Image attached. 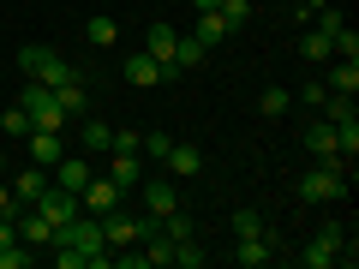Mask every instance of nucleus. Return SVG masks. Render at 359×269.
<instances>
[{
  "label": "nucleus",
  "instance_id": "nucleus-31",
  "mask_svg": "<svg viewBox=\"0 0 359 269\" xmlns=\"http://www.w3.org/2000/svg\"><path fill=\"white\" fill-rule=\"evenodd\" d=\"M114 156H138V132H114Z\"/></svg>",
  "mask_w": 359,
  "mask_h": 269
},
{
  "label": "nucleus",
  "instance_id": "nucleus-13",
  "mask_svg": "<svg viewBox=\"0 0 359 269\" xmlns=\"http://www.w3.org/2000/svg\"><path fill=\"white\" fill-rule=\"evenodd\" d=\"M174 42H180V30L168 25V18H156L150 25V36H144V54H156V60H168V54H174ZM174 66V60H168Z\"/></svg>",
  "mask_w": 359,
  "mask_h": 269
},
{
  "label": "nucleus",
  "instance_id": "nucleus-19",
  "mask_svg": "<svg viewBox=\"0 0 359 269\" xmlns=\"http://www.w3.org/2000/svg\"><path fill=\"white\" fill-rule=\"evenodd\" d=\"M330 90L353 96V90H359V60H330Z\"/></svg>",
  "mask_w": 359,
  "mask_h": 269
},
{
  "label": "nucleus",
  "instance_id": "nucleus-4",
  "mask_svg": "<svg viewBox=\"0 0 359 269\" xmlns=\"http://www.w3.org/2000/svg\"><path fill=\"white\" fill-rule=\"evenodd\" d=\"M341 240H347V228H341V221H330V228H323L311 245H299V263H306V269H335V251H341Z\"/></svg>",
  "mask_w": 359,
  "mask_h": 269
},
{
  "label": "nucleus",
  "instance_id": "nucleus-15",
  "mask_svg": "<svg viewBox=\"0 0 359 269\" xmlns=\"http://www.w3.org/2000/svg\"><path fill=\"white\" fill-rule=\"evenodd\" d=\"M108 179H114L120 192H138V179H144V162H138V156H114V162H108Z\"/></svg>",
  "mask_w": 359,
  "mask_h": 269
},
{
  "label": "nucleus",
  "instance_id": "nucleus-17",
  "mask_svg": "<svg viewBox=\"0 0 359 269\" xmlns=\"http://www.w3.org/2000/svg\"><path fill=\"white\" fill-rule=\"evenodd\" d=\"M192 36L204 42V48H216V42H228L233 30H228V18H222V13H198V30H192Z\"/></svg>",
  "mask_w": 359,
  "mask_h": 269
},
{
  "label": "nucleus",
  "instance_id": "nucleus-2",
  "mask_svg": "<svg viewBox=\"0 0 359 269\" xmlns=\"http://www.w3.org/2000/svg\"><path fill=\"white\" fill-rule=\"evenodd\" d=\"M150 221H156V216H132V209H108V216H102V240H108V251H120V245H138L144 233H150Z\"/></svg>",
  "mask_w": 359,
  "mask_h": 269
},
{
  "label": "nucleus",
  "instance_id": "nucleus-14",
  "mask_svg": "<svg viewBox=\"0 0 359 269\" xmlns=\"http://www.w3.org/2000/svg\"><path fill=\"white\" fill-rule=\"evenodd\" d=\"M162 162H168V174H204V150L198 144H174Z\"/></svg>",
  "mask_w": 359,
  "mask_h": 269
},
{
  "label": "nucleus",
  "instance_id": "nucleus-9",
  "mask_svg": "<svg viewBox=\"0 0 359 269\" xmlns=\"http://www.w3.org/2000/svg\"><path fill=\"white\" fill-rule=\"evenodd\" d=\"M13 221H18V240H25V245H48V240H54V221L42 216L36 204H25V209H18Z\"/></svg>",
  "mask_w": 359,
  "mask_h": 269
},
{
  "label": "nucleus",
  "instance_id": "nucleus-1",
  "mask_svg": "<svg viewBox=\"0 0 359 269\" xmlns=\"http://www.w3.org/2000/svg\"><path fill=\"white\" fill-rule=\"evenodd\" d=\"M18 72L25 78H36V84H48V90H60V84H72V60H60V48H42V42H30V48H18Z\"/></svg>",
  "mask_w": 359,
  "mask_h": 269
},
{
  "label": "nucleus",
  "instance_id": "nucleus-33",
  "mask_svg": "<svg viewBox=\"0 0 359 269\" xmlns=\"http://www.w3.org/2000/svg\"><path fill=\"white\" fill-rule=\"evenodd\" d=\"M0 174H6V150H0Z\"/></svg>",
  "mask_w": 359,
  "mask_h": 269
},
{
  "label": "nucleus",
  "instance_id": "nucleus-25",
  "mask_svg": "<svg viewBox=\"0 0 359 269\" xmlns=\"http://www.w3.org/2000/svg\"><path fill=\"white\" fill-rule=\"evenodd\" d=\"M174 263H180V269H204V245H198V233L174 245Z\"/></svg>",
  "mask_w": 359,
  "mask_h": 269
},
{
  "label": "nucleus",
  "instance_id": "nucleus-8",
  "mask_svg": "<svg viewBox=\"0 0 359 269\" xmlns=\"http://www.w3.org/2000/svg\"><path fill=\"white\" fill-rule=\"evenodd\" d=\"M269 257H276L269 233H240V245H233V263H240V269H264Z\"/></svg>",
  "mask_w": 359,
  "mask_h": 269
},
{
  "label": "nucleus",
  "instance_id": "nucleus-20",
  "mask_svg": "<svg viewBox=\"0 0 359 269\" xmlns=\"http://www.w3.org/2000/svg\"><path fill=\"white\" fill-rule=\"evenodd\" d=\"M54 102H60V114H66V120H78V114H84V78L60 84V90H54Z\"/></svg>",
  "mask_w": 359,
  "mask_h": 269
},
{
  "label": "nucleus",
  "instance_id": "nucleus-23",
  "mask_svg": "<svg viewBox=\"0 0 359 269\" xmlns=\"http://www.w3.org/2000/svg\"><path fill=\"white\" fill-rule=\"evenodd\" d=\"M84 150H114V126L108 120H84Z\"/></svg>",
  "mask_w": 359,
  "mask_h": 269
},
{
  "label": "nucleus",
  "instance_id": "nucleus-6",
  "mask_svg": "<svg viewBox=\"0 0 359 269\" xmlns=\"http://www.w3.org/2000/svg\"><path fill=\"white\" fill-rule=\"evenodd\" d=\"M78 204H84L90 216H108V209H120V204H126V192H120V186H114L108 174H90V186L78 192Z\"/></svg>",
  "mask_w": 359,
  "mask_h": 269
},
{
  "label": "nucleus",
  "instance_id": "nucleus-18",
  "mask_svg": "<svg viewBox=\"0 0 359 269\" xmlns=\"http://www.w3.org/2000/svg\"><path fill=\"white\" fill-rule=\"evenodd\" d=\"M306 150L311 156H335V126H330V120H311V126H306Z\"/></svg>",
  "mask_w": 359,
  "mask_h": 269
},
{
  "label": "nucleus",
  "instance_id": "nucleus-27",
  "mask_svg": "<svg viewBox=\"0 0 359 269\" xmlns=\"http://www.w3.org/2000/svg\"><path fill=\"white\" fill-rule=\"evenodd\" d=\"M168 150H174V138H168V132H144V138H138V156H156V162H162Z\"/></svg>",
  "mask_w": 359,
  "mask_h": 269
},
{
  "label": "nucleus",
  "instance_id": "nucleus-29",
  "mask_svg": "<svg viewBox=\"0 0 359 269\" xmlns=\"http://www.w3.org/2000/svg\"><path fill=\"white\" fill-rule=\"evenodd\" d=\"M233 233H264V216L257 209H233Z\"/></svg>",
  "mask_w": 359,
  "mask_h": 269
},
{
  "label": "nucleus",
  "instance_id": "nucleus-11",
  "mask_svg": "<svg viewBox=\"0 0 359 269\" xmlns=\"http://www.w3.org/2000/svg\"><path fill=\"white\" fill-rule=\"evenodd\" d=\"M54 186L84 192V186H90V162H84V156H60V162H54Z\"/></svg>",
  "mask_w": 359,
  "mask_h": 269
},
{
  "label": "nucleus",
  "instance_id": "nucleus-24",
  "mask_svg": "<svg viewBox=\"0 0 359 269\" xmlns=\"http://www.w3.org/2000/svg\"><path fill=\"white\" fill-rule=\"evenodd\" d=\"M84 36L96 42V48H114V42H120V25H114V18L102 13V18H90V30H84Z\"/></svg>",
  "mask_w": 359,
  "mask_h": 269
},
{
  "label": "nucleus",
  "instance_id": "nucleus-5",
  "mask_svg": "<svg viewBox=\"0 0 359 269\" xmlns=\"http://www.w3.org/2000/svg\"><path fill=\"white\" fill-rule=\"evenodd\" d=\"M30 204H36L42 216L54 221V228H60V221H72L78 209H84V204H78V192H66V186H54V179H48V186H42L36 198H30Z\"/></svg>",
  "mask_w": 359,
  "mask_h": 269
},
{
  "label": "nucleus",
  "instance_id": "nucleus-30",
  "mask_svg": "<svg viewBox=\"0 0 359 269\" xmlns=\"http://www.w3.org/2000/svg\"><path fill=\"white\" fill-rule=\"evenodd\" d=\"M323 96H330V84H299V108H323Z\"/></svg>",
  "mask_w": 359,
  "mask_h": 269
},
{
  "label": "nucleus",
  "instance_id": "nucleus-3",
  "mask_svg": "<svg viewBox=\"0 0 359 269\" xmlns=\"http://www.w3.org/2000/svg\"><path fill=\"white\" fill-rule=\"evenodd\" d=\"M120 72H126L132 90H156V84H168V78H174V66L156 60V54H126V60H120Z\"/></svg>",
  "mask_w": 359,
  "mask_h": 269
},
{
  "label": "nucleus",
  "instance_id": "nucleus-21",
  "mask_svg": "<svg viewBox=\"0 0 359 269\" xmlns=\"http://www.w3.org/2000/svg\"><path fill=\"white\" fill-rule=\"evenodd\" d=\"M287 108H294V90H282V84H269L264 96H257V114H269V120L287 114Z\"/></svg>",
  "mask_w": 359,
  "mask_h": 269
},
{
  "label": "nucleus",
  "instance_id": "nucleus-12",
  "mask_svg": "<svg viewBox=\"0 0 359 269\" xmlns=\"http://www.w3.org/2000/svg\"><path fill=\"white\" fill-rule=\"evenodd\" d=\"M6 186H13V198H18V204H30V198H36L42 186H48V167H36V162H30V167H18V174L6 179Z\"/></svg>",
  "mask_w": 359,
  "mask_h": 269
},
{
  "label": "nucleus",
  "instance_id": "nucleus-22",
  "mask_svg": "<svg viewBox=\"0 0 359 269\" xmlns=\"http://www.w3.org/2000/svg\"><path fill=\"white\" fill-rule=\"evenodd\" d=\"M299 54H306V60H335V48H330V36H323L318 25H311L306 36H299Z\"/></svg>",
  "mask_w": 359,
  "mask_h": 269
},
{
  "label": "nucleus",
  "instance_id": "nucleus-16",
  "mask_svg": "<svg viewBox=\"0 0 359 269\" xmlns=\"http://www.w3.org/2000/svg\"><path fill=\"white\" fill-rule=\"evenodd\" d=\"M204 42H198V36H180L174 42V54H168V60H174V72H192V66H204Z\"/></svg>",
  "mask_w": 359,
  "mask_h": 269
},
{
  "label": "nucleus",
  "instance_id": "nucleus-26",
  "mask_svg": "<svg viewBox=\"0 0 359 269\" xmlns=\"http://www.w3.org/2000/svg\"><path fill=\"white\" fill-rule=\"evenodd\" d=\"M0 132H6V138H25V132H30V114H25V108H6V114H0Z\"/></svg>",
  "mask_w": 359,
  "mask_h": 269
},
{
  "label": "nucleus",
  "instance_id": "nucleus-28",
  "mask_svg": "<svg viewBox=\"0 0 359 269\" xmlns=\"http://www.w3.org/2000/svg\"><path fill=\"white\" fill-rule=\"evenodd\" d=\"M216 13H222V18H228V30H240V25H245V18H252V0H222Z\"/></svg>",
  "mask_w": 359,
  "mask_h": 269
},
{
  "label": "nucleus",
  "instance_id": "nucleus-32",
  "mask_svg": "<svg viewBox=\"0 0 359 269\" xmlns=\"http://www.w3.org/2000/svg\"><path fill=\"white\" fill-rule=\"evenodd\" d=\"M192 6H198V13H216V6H222V0H192Z\"/></svg>",
  "mask_w": 359,
  "mask_h": 269
},
{
  "label": "nucleus",
  "instance_id": "nucleus-7",
  "mask_svg": "<svg viewBox=\"0 0 359 269\" xmlns=\"http://www.w3.org/2000/svg\"><path fill=\"white\" fill-rule=\"evenodd\" d=\"M138 192H144V216H156V221H162L168 209H180L174 179H162V174H156V179H138Z\"/></svg>",
  "mask_w": 359,
  "mask_h": 269
},
{
  "label": "nucleus",
  "instance_id": "nucleus-10",
  "mask_svg": "<svg viewBox=\"0 0 359 269\" xmlns=\"http://www.w3.org/2000/svg\"><path fill=\"white\" fill-rule=\"evenodd\" d=\"M25 144H30V162H36V167H54V162H60V132H36V126H30L25 132Z\"/></svg>",
  "mask_w": 359,
  "mask_h": 269
}]
</instances>
